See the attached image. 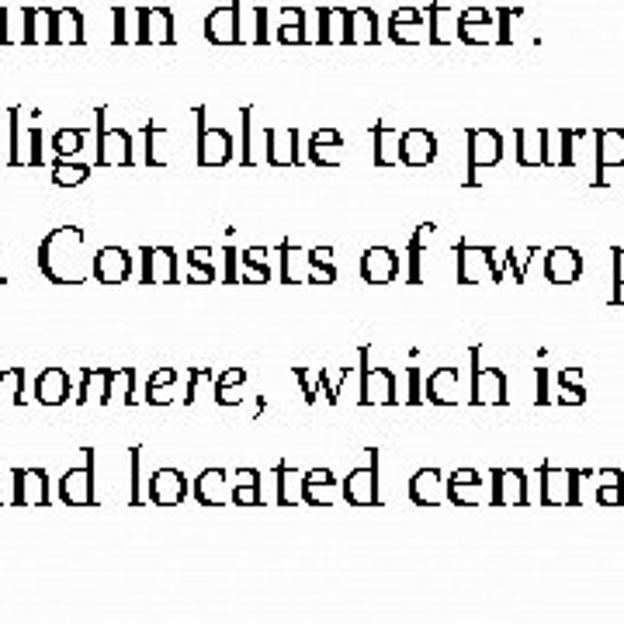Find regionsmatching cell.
Listing matches in <instances>:
<instances>
[{"instance_id": "obj_1", "label": "cell", "mask_w": 624, "mask_h": 624, "mask_svg": "<svg viewBox=\"0 0 624 624\" xmlns=\"http://www.w3.org/2000/svg\"><path fill=\"white\" fill-rule=\"evenodd\" d=\"M39 271L52 285H84L94 278V260L84 257V229L59 226L39 243Z\"/></svg>"}, {"instance_id": "obj_2", "label": "cell", "mask_w": 624, "mask_h": 624, "mask_svg": "<svg viewBox=\"0 0 624 624\" xmlns=\"http://www.w3.org/2000/svg\"><path fill=\"white\" fill-rule=\"evenodd\" d=\"M358 364H361V403L364 406H392L403 399L399 396V375L392 368H382V364H371V347H361Z\"/></svg>"}, {"instance_id": "obj_3", "label": "cell", "mask_w": 624, "mask_h": 624, "mask_svg": "<svg viewBox=\"0 0 624 624\" xmlns=\"http://www.w3.org/2000/svg\"><path fill=\"white\" fill-rule=\"evenodd\" d=\"M87 451V462L80 468H66V475L59 479V500L66 507H91L98 500V451L84 448Z\"/></svg>"}, {"instance_id": "obj_4", "label": "cell", "mask_w": 624, "mask_h": 624, "mask_svg": "<svg viewBox=\"0 0 624 624\" xmlns=\"http://www.w3.org/2000/svg\"><path fill=\"white\" fill-rule=\"evenodd\" d=\"M104 108L98 111V167H136V139L125 129H104Z\"/></svg>"}, {"instance_id": "obj_5", "label": "cell", "mask_w": 624, "mask_h": 624, "mask_svg": "<svg viewBox=\"0 0 624 624\" xmlns=\"http://www.w3.org/2000/svg\"><path fill=\"white\" fill-rule=\"evenodd\" d=\"M198 115V163L202 167H226L233 160V132L226 129H208L205 125V108L195 111Z\"/></svg>"}, {"instance_id": "obj_6", "label": "cell", "mask_w": 624, "mask_h": 624, "mask_svg": "<svg viewBox=\"0 0 624 624\" xmlns=\"http://www.w3.org/2000/svg\"><path fill=\"white\" fill-rule=\"evenodd\" d=\"M340 493H344V500L351 503V507H378V451L375 448H371L368 465L354 468V472L347 475Z\"/></svg>"}, {"instance_id": "obj_7", "label": "cell", "mask_w": 624, "mask_h": 624, "mask_svg": "<svg viewBox=\"0 0 624 624\" xmlns=\"http://www.w3.org/2000/svg\"><path fill=\"white\" fill-rule=\"evenodd\" d=\"M240 14H243L240 11V0H233V4L208 11V18H205V39L215 42V46H236V42H243Z\"/></svg>"}, {"instance_id": "obj_8", "label": "cell", "mask_w": 624, "mask_h": 624, "mask_svg": "<svg viewBox=\"0 0 624 624\" xmlns=\"http://www.w3.org/2000/svg\"><path fill=\"white\" fill-rule=\"evenodd\" d=\"M403 271V260L392 247H368L361 257V278L368 285H392Z\"/></svg>"}, {"instance_id": "obj_9", "label": "cell", "mask_w": 624, "mask_h": 624, "mask_svg": "<svg viewBox=\"0 0 624 624\" xmlns=\"http://www.w3.org/2000/svg\"><path fill=\"white\" fill-rule=\"evenodd\" d=\"M423 399L434 406H458V399H462V375H458V368L444 364V368L430 371L423 378Z\"/></svg>"}, {"instance_id": "obj_10", "label": "cell", "mask_w": 624, "mask_h": 624, "mask_svg": "<svg viewBox=\"0 0 624 624\" xmlns=\"http://www.w3.org/2000/svg\"><path fill=\"white\" fill-rule=\"evenodd\" d=\"M14 503L18 507H46L49 503L46 468H14Z\"/></svg>"}, {"instance_id": "obj_11", "label": "cell", "mask_w": 624, "mask_h": 624, "mask_svg": "<svg viewBox=\"0 0 624 624\" xmlns=\"http://www.w3.org/2000/svg\"><path fill=\"white\" fill-rule=\"evenodd\" d=\"M188 496V475L181 468H156L150 475V500L156 507H177Z\"/></svg>"}, {"instance_id": "obj_12", "label": "cell", "mask_w": 624, "mask_h": 624, "mask_svg": "<svg viewBox=\"0 0 624 624\" xmlns=\"http://www.w3.org/2000/svg\"><path fill=\"white\" fill-rule=\"evenodd\" d=\"M177 254L170 247H143V285H177Z\"/></svg>"}, {"instance_id": "obj_13", "label": "cell", "mask_w": 624, "mask_h": 624, "mask_svg": "<svg viewBox=\"0 0 624 624\" xmlns=\"http://www.w3.org/2000/svg\"><path fill=\"white\" fill-rule=\"evenodd\" d=\"M94 278L101 285H125L132 278V254L125 247H101L94 254Z\"/></svg>"}, {"instance_id": "obj_14", "label": "cell", "mask_w": 624, "mask_h": 624, "mask_svg": "<svg viewBox=\"0 0 624 624\" xmlns=\"http://www.w3.org/2000/svg\"><path fill=\"white\" fill-rule=\"evenodd\" d=\"M195 500L202 507H226L233 503V479L226 468H205L195 479Z\"/></svg>"}, {"instance_id": "obj_15", "label": "cell", "mask_w": 624, "mask_h": 624, "mask_svg": "<svg viewBox=\"0 0 624 624\" xmlns=\"http://www.w3.org/2000/svg\"><path fill=\"white\" fill-rule=\"evenodd\" d=\"M410 500L416 507H437L448 500V479L441 468H420L410 479Z\"/></svg>"}, {"instance_id": "obj_16", "label": "cell", "mask_w": 624, "mask_h": 624, "mask_svg": "<svg viewBox=\"0 0 624 624\" xmlns=\"http://www.w3.org/2000/svg\"><path fill=\"white\" fill-rule=\"evenodd\" d=\"M437 156V136L430 129H406L399 139V160L406 167H427Z\"/></svg>"}, {"instance_id": "obj_17", "label": "cell", "mask_w": 624, "mask_h": 624, "mask_svg": "<svg viewBox=\"0 0 624 624\" xmlns=\"http://www.w3.org/2000/svg\"><path fill=\"white\" fill-rule=\"evenodd\" d=\"M472 403H503L507 399V378L496 368H482L479 351H472Z\"/></svg>"}, {"instance_id": "obj_18", "label": "cell", "mask_w": 624, "mask_h": 624, "mask_svg": "<svg viewBox=\"0 0 624 624\" xmlns=\"http://www.w3.org/2000/svg\"><path fill=\"white\" fill-rule=\"evenodd\" d=\"M73 392L70 371L66 368H42L35 378V403L42 406H63Z\"/></svg>"}, {"instance_id": "obj_19", "label": "cell", "mask_w": 624, "mask_h": 624, "mask_svg": "<svg viewBox=\"0 0 624 624\" xmlns=\"http://www.w3.org/2000/svg\"><path fill=\"white\" fill-rule=\"evenodd\" d=\"M174 11L170 7H139V42H174Z\"/></svg>"}, {"instance_id": "obj_20", "label": "cell", "mask_w": 624, "mask_h": 624, "mask_svg": "<svg viewBox=\"0 0 624 624\" xmlns=\"http://www.w3.org/2000/svg\"><path fill=\"white\" fill-rule=\"evenodd\" d=\"M500 156H503V146L493 129L468 132V174H475L479 167H493Z\"/></svg>"}, {"instance_id": "obj_21", "label": "cell", "mask_w": 624, "mask_h": 624, "mask_svg": "<svg viewBox=\"0 0 624 624\" xmlns=\"http://www.w3.org/2000/svg\"><path fill=\"white\" fill-rule=\"evenodd\" d=\"M392 42H423L430 39V11H416V7H403L392 14L389 28Z\"/></svg>"}, {"instance_id": "obj_22", "label": "cell", "mask_w": 624, "mask_h": 624, "mask_svg": "<svg viewBox=\"0 0 624 624\" xmlns=\"http://www.w3.org/2000/svg\"><path fill=\"white\" fill-rule=\"evenodd\" d=\"M309 160L316 167H340L344 163V136L337 129H319L309 139Z\"/></svg>"}, {"instance_id": "obj_23", "label": "cell", "mask_w": 624, "mask_h": 624, "mask_svg": "<svg viewBox=\"0 0 624 624\" xmlns=\"http://www.w3.org/2000/svg\"><path fill=\"white\" fill-rule=\"evenodd\" d=\"M458 254V281H465V285H475V281H482L489 274V264H493V254H489L486 247H468L462 240L455 247Z\"/></svg>"}, {"instance_id": "obj_24", "label": "cell", "mask_w": 624, "mask_h": 624, "mask_svg": "<svg viewBox=\"0 0 624 624\" xmlns=\"http://www.w3.org/2000/svg\"><path fill=\"white\" fill-rule=\"evenodd\" d=\"M434 236H437L434 222H423V226H416L413 240L406 243V281H410V285H420L423 281V254H427Z\"/></svg>"}, {"instance_id": "obj_25", "label": "cell", "mask_w": 624, "mask_h": 624, "mask_svg": "<svg viewBox=\"0 0 624 624\" xmlns=\"http://www.w3.org/2000/svg\"><path fill=\"white\" fill-rule=\"evenodd\" d=\"M281 281H285V285H299V281H309V285H312L309 250L295 247L292 240L281 243Z\"/></svg>"}, {"instance_id": "obj_26", "label": "cell", "mask_w": 624, "mask_h": 624, "mask_svg": "<svg viewBox=\"0 0 624 624\" xmlns=\"http://www.w3.org/2000/svg\"><path fill=\"white\" fill-rule=\"evenodd\" d=\"M274 482H278V503L281 507H295V503H306V472L281 462L274 468Z\"/></svg>"}, {"instance_id": "obj_27", "label": "cell", "mask_w": 624, "mask_h": 624, "mask_svg": "<svg viewBox=\"0 0 624 624\" xmlns=\"http://www.w3.org/2000/svg\"><path fill=\"white\" fill-rule=\"evenodd\" d=\"M482 493H486V489H482L479 472H472V468H455V472L448 475V500L458 503V507L479 503Z\"/></svg>"}, {"instance_id": "obj_28", "label": "cell", "mask_w": 624, "mask_h": 624, "mask_svg": "<svg viewBox=\"0 0 624 624\" xmlns=\"http://www.w3.org/2000/svg\"><path fill=\"white\" fill-rule=\"evenodd\" d=\"M111 371L115 368H84L80 371V385H77V403H94L98 399L101 406H108V382H111Z\"/></svg>"}, {"instance_id": "obj_29", "label": "cell", "mask_w": 624, "mask_h": 624, "mask_svg": "<svg viewBox=\"0 0 624 624\" xmlns=\"http://www.w3.org/2000/svg\"><path fill=\"white\" fill-rule=\"evenodd\" d=\"M87 35H84V14L77 7H56L52 11V42H73L80 46Z\"/></svg>"}, {"instance_id": "obj_30", "label": "cell", "mask_w": 624, "mask_h": 624, "mask_svg": "<svg viewBox=\"0 0 624 624\" xmlns=\"http://www.w3.org/2000/svg\"><path fill=\"white\" fill-rule=\"evenodd\" d=\"M233 503L236 507H260L264 503V475L257 468H240L233 479Z\"/></svg>"}, {"instance_id": "obj_31", "label": "cell", "mask_w": 624, "mask_h": 624, "mask_svg": "<svg viewBox=\"0 0 624 624\" xmlns=\"http://www.w3.org/2000/svg\"><path fill=\"white\" fill-rule=\"evenodd\" d=\"M347 42H378V14L371 7H347Z\"/></svg>"}, {"instance_id": "obj_32", "label": "cell", "mask_w": 624, "mask_h": 624, "mask_svg": "<svg viewBox=\"0 0 624 624\" xmlns=\"http://www.w3.org/2000/svg\"><path fill=\"white\" fill-rule=\"evenodd\" d=\"M371 136H375V163L378 167H396L399 160V139H403V132H396L392 125L378 122L375 129H371Z\"/></svg>"}, {"instance_id": "obj_33", "label": "cell", "mask_w": 624, "mask_h": 624, "mask_svg": "<svg viewBox=\"0 0 624 624\" xmlns=\"http://www.w3.org/2000/svg\"><path fill=\"white\" fill-rule=\"evenodd\" d=\"M319 25L323 42H347V7H319Z\"/></svg>"}, {"instance_id": "obj_34", "label": "cell", "mask_w": 624, "mask_h": 624, "mask_svg": "<svg viewBox=\"0 0 624 624\" xmlns=\"http://www.w3.org/2000/svg\"><path fill=\"white\" fill-rule=\"evenodd\" d=\"M91 177V167L77 160H56L52 163V184L56 188H80Z\"/></svg>"}, {"instance_id": "obj_35", "label": "cell", "mask_w": 624, "mask_h": 624, "mask_svg": "<svg viewBox=\"0 0 624 624\" xmlns=\"http://www.w3.org/2000/svg\"><path fill=\"white\" fill-rule=\"evenodd\" d=\"M28 14L32 7H4V42H28Z\"/></svg>"}, {"instance_id": "obj_36", "label": "cell", "mask_w": 624, "mask_h": 624, "mask_svg": "<svg viewBox=\"0 0 624 624\" xmlns=\"http://www.w3.org/2000/svg\"><path fill=\"white\" fill-rule=\"evenodd\" d=\"M84 139L87 132L84 129H59L56 136H52V153L59 156V160H70V156H77L80 150H84Z\"/></svg>"}, {"instance_id": "obj_37", "label": "cell", "mask_w": 624, "mask_h": 624, "mask_svg": "<svg viewBox=\"0 0 624 624\" xmlns=\"http://www.w3.org/2000/svg\"><path fill=\"white\" fill-rule=\"evenodd\" d=\"M337 486V479H333V472L330 468H309L306 472V503H312V507H326L323 503V496L319 493H326V489H333Z\"/></svg>"}, {"instance_id": "obj_38", "label": "cell", "mask_w": 624, "mask_h": 624, "mask_svg": "<svg viewBox=\"0 0 624 624\" xmlns=\"http://www.w3.org/2000/svg\"><path fill=\"white\" fill-rule=\"evenodd\" d=\"M28 42H52V11L49 7H32V14H28Z\"/></svg>"}, {"instance_id": "obj_39", "label": "cell", "mask_w": 624, "mask_h": 624, "mask_svg": "<svg viewBox=\"0 0 624 624\" xmlns=\"http://www.w3.org/2000/svg\"><path fill=\"white\" fill-rule=\"evenodd\" d=\"M132 382H136V371L132 368H115L111 371V382H108V403H115V399H125V403H132Z\"/></svg>"}, {"instance_id": "obj_40", "label": "cell", "mask_w": 624, "mask_h": 624, "mask_svg": "<svg viewBox=\"0 0 624 624\" xmlns=\"http://www.w3.org/2000/svg\"><path fill=\"white\" fill-rule=\"evenodd\" d=\"M202 385H215L212 368H188V371H184V403H188V406L195 403Z\"/></svg>"}, {"instance_id": "obj_41", "label": "cell", "mask_w": 624, "mask_h": 624, "mask_svg": "<svg viewBox=\"0 0 624 624\" xmlns=\"http://www.w3.org/2000/svg\"><path fill=\"white\" fill-rule=\"evenodd\" d=\"M323 371L326 368H295V378H299L306 403H316L319 392H323Z\"/></svg>"}, {"instance_id": "obj_42", "label": "cell", "mask_w": 624, "mask_h": 624, "mask_svg": "<svg viewBox=\"0 0 624 624\" xmlns=\"http://www.w3.org/2000/svg\"><path fill=\"white\" fill-rule=\"evenodd\" d=\"M21 385H25V371H21V368H4V371H0V403H4V399H14V403H21Z\"/></svg>"}, {"instance_id": "obj_43", "label": "cell", "mask_w": 624, "mask_h": 624, "mask_svg": "<svg viewBox=\"0 0 624 624\" xmlns=\"http://www.w3.org/2000/svg\"><path fill=\"white\" fill-rule=\"evenodd\" d=\"M139 462H143V448H132L129 451V468H132V479H129V503L132 507H139L143 503V489H139Z\"/></svg>"}, {"instance_id": "obj_44", "label": "cell", "mask_w": 624, "mask_h": 624, "mask_svg": "<svg viewBox=\"0 0 624 624\" xmlns=\"http://www.w3.org/2000/svg\"><path fill=\"white\" fill-rule=\"evenodd\" d=\"M243 150H240V163L243 167H254L257 156H254V146H250V129H254V108H243Z\"/></svg>"}, {"instance_id": "obj_45", "label": "cell", "mask_w": 624, "mask_h": 624, "mask_svg": "<svg viewBox=\"0 0 624 624\" xmlns=\"http://www.w3.org/2000/svg\"><path fill=\"white\" fill-rule=\"evenodd\" d=\"M576 274V254L572 250H555L552 254V278H572Z\"/></svg>"}, {"instance_id": "obj_46", "label": "cell", "mask_w": 624, "mask_h": 624, "mask_svg": "<svg viewBox=\"0 0 624 624\" xmlns=\"http://www.w3.org/2000/svg\"><path fill=\"white\" fill-rule=\"evenodd\" d=\"M406 403L410 406L423 403V371L420 368H406Z\"/></svg>"}, {"instance_id": "obj_47", "label": "cell", "mask_w": 624, "mask_h": 624, "mask_svg": "<svg viewBox=\"0 0 624 624\" xmlns=\"http://www.w3.org/2000/svg\"><path fill=\"white\" fill-rule=\"evenodd\" d=\"M129 18H132V7H115V35H111V39H115L118 46H122V42H132Z\"/></svg>"}, {"instance_id": "obj_48", "label": "cell", "mask_w": 624, "mask_h": 624, "mask_svg": "<svg viewBox=\"0 0 624 624\" xmlns=\"http://www.w3.org/2000/svg\"><path fill=\"white\" fill-rule=\"evenodd\" d=\"M243 382H247V368H226L215 375V389H240Z\"/></svg>"}, {"instance_id": "obj_49", "label": "cell", "mask_w": 624, "mask_h": 624, "mask_svg": "<svg viewBox=\"0 0 624 624\" xmlns=\"http://www.w3.org/2000/svg\"><path fill=\"white\" fill-rule=\"evenodd\" d=\"M267 257H271V250H267V247H247L240 254L243 267H271V264H267Z\"/></svg>"}, {"instance_id": "obj_50", "label": "cell", "mask_w": 624, "mask_h": 624, "mask_svg": "<svg viewBox=\"0 0 624 624\" xmlns=\"http://www.w3.org/2000/svg\"><path fill=\"white\" fill-rule=\"evenodd\" d=\"M188 264L215 267V250H212V247H191V250H188Z\"/></svg>"}, {"instance_id": "obj_51", "label": "cell", "mask_w": 624, "mask_h": 624, "mask_svg": "<svg viewBox=\"0 0 624 624\" xmlns=\"http://www.w3.org/2000/svg\"><path fill=\"white\" fill-rule=\"evenodd\" d=\"M191 271H188V281L191 285H202V281H208V285H212L215 278H219V271H215V267H198V264H188Z\"/></svg>"}, {"instance_id": "obj_52", "label": "cell", "mask_w": 624, "mask_h": 624, "mask_svg": "<svg viewBox=\"0 0 624 624\" xmlns=\"http://www.w3.org/2000/svg\"><path fill=\"white\" fill-rule=\"evenodd\" d=\"M319 11H306V42H323V35H319Z\"/></svg>"}, {"instance_id": "obj_53", "label": "cell", "mask_w": 624, "mask_h": 624, "mask_svg": "<svg viewBox=\"0 0 624 624\" xmlns=\"http://www.w3.org/2000/svg\"><path fill=\"white\" fill-rule=\"evenodd\" d=\"M243 285H254V281H271V267H247V271H243Z\"/></svg>"}, {"instance_id": "obj_54", "label": "cell", "mask_w": 624, "mask_h": 624, "mask_svg": "<svg viewBox=\"0 0 624 624\" xmlns=\"http://www.w3.org/2000/svg\"><path fill=\"white\" fill-rule=\"evenodd\" d=\"M0 42H4V7H0Z\"/></svg>"}, {"instance_id": "obj_55", "label": "cell", "mask_w": 624, "mask_h": 624, "mask_svg": "<svg viewBox=\"0 0 624 624\" xmlns=\"http://www.w3.org/2000/svg\"><path fill=\"white\" fill-rule=\"evenodd\" d=\"M0 371H4V368H0Z\"/></svg>"}]
</instances>
